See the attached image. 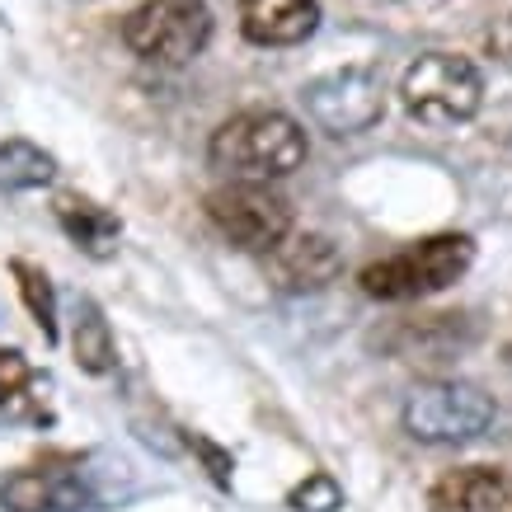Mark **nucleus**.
Returning <instances> with one entry per match:
<instances>
[{
	"label": "nucleus",
	"instance_id": "dca6fc26",
	"mask_svg": "<svg viewBox=\"0 0 512 512\" xmlns=\"http://www.w3.org/2000/svg\"><path fill=\"white\" fill-rule=\"evenodd\" d=\"M33 367H29V357L19 353V348H0V414H29L24 409V400L33 395Z\"/></svg>",
	"mask_w": 512,
	"mask_h": 512
},
{
	"label": "nucleus",
	"instance_id": "20e7f679",
	"mask_svg": "<svg viewBox=\"0 0 512 512\" xmlns=\"http://www.w3.org/2000/svg\"><path fill=\"white\" fill-rule=\"evenodd\" d=\"M498 404L470 381H428L404 400V433L428 447H461L489 433Z\"/></svg>",
	"mask_w": 512,
	"mask_h": 512
},
{
	"label": "nucleus",
	"instance_id": "f257e3e1",
	"mask_svg": "<svg viewBox=\"0 0 512 512\" xmlns=\"http://www.w3.org/2000/svg\"><path fill=\"white\" fill-rule=\"evenodd\" d=\"M207 156L231 179L268 184V179H282V174L301 170V160H306V132H301L296 118H287L278 109H245L212 132Z\"/></svg>",
	"mask_w": 512,
	"mask_h": 512
},
{
	"label": "nucleus",
	"instance_id": "9d476101",
	"mask_svg": "<svg viewBox=\"0 0 512 512\" xmlns=\"http://www.w3.org/2000/svg\"><path fill=\"white\" fill-rule=\"evenodd\" d=\"M320 29L315 0H240V33L254 47H296Z\"/></svg>",
	"mask_w": 512,
	"mask_h": 512
},
{
	"label": "nucleus",
	"instance_id": "0eeeda50",
	"mask_svg": "<svg viewBox=\"0 0 512 512\" xmlns=\"http://www.w3.org/2000/svg\"><path fill=\"white\" fill-rule=\"evenodd\" d=\"M306 118L329 137H362L386 118V80L372 66H343L301 90Z\"/></svg>",
	"mask_w": 512,
	"mask_h": 512
},
{
	"label": "nucleus",
	"instance_id": "1a4fd4ad",
	"mask_svg": "<svg viewBox=\"0 0 512 512\" xmlns=\"http://www.w3.org/2000/svg\"><path fill=\"white\" fill-rule=\"evenodd\" d=\"M343 254L334 249L329 235L315 231H292L273 254H268V273L282 292H320L339 278Z\"/></svg>",
	"mask_w": 512,
	"mask_h": 512
},
{
	"label": "nucleus",
	"instance_id": "6e6552de",
	"mask_svg": "<svg viewBox=\"0 0 512 512\" xmlns=\"http://www.w3.org/2000/svg\"><path fill=\"white\" fill-rule=\"evenodd\" d=\"M0 503L5 512H90L94 489L80 470V456H47L0 484Z\"/></svg>",
	"mask_w": 512,
	"mask_h": 512
},
{
	"label": "nucleus",
	"instance_id": "9b49d317",
	"mask_svg": "<svg viewBox=\"0 0 512 512\" xmlns=\"http://www.w3.org/2000/svg\"><path fill=\"white\" fill-rule=\"evenodd\" d=\"M508 489L498 466H456L428 489V512H508Z\"/></svg>",
	"mask_w": 512,
	"mask_h": 512
},
{
	"label": "nucleus",
	"instance_id": "aec40b11",
	"mask_svg": "<svg viewBox=\"0 0 512 512\" xmlns=\"http://www.w3.org/2000/svg\"><path fill=\"white\" fill-rule=\"evenodd\" d=\"M503 357H508V367H512V343H508V353H503Z\"/></svg>",
	"mask_w": 512,
	"mask_h": 512
},
{
	"label": "nucleus",
	"instance_id": "f03ea898",
	"mask_svg": "<svg viewBox=\"0 0 512 512\" xmlns=\"http://www.w3.org/2000/svg\"><path fill=\"white\" fill-rule=\"evenodd\" d=\"M475 264V240L470 235H428L419 245L400 249L390 259L362 268V292L376 301H414V296H433L461 278Z\"/></svg>",
	"mask_w": 512,
	"mask_h": 512
},
{
	"label": "nucleus",
	"instance_id": "4468645a",
	"mask_svg": "<svg viewBox=\"0 0 512 512\" xmlns=\"http://www.w3.org/2000/svg\"><path fill=\"white\" fill-rule=\"evenodd\" d=\"M71 348H76V367L90 376L113 372L118 362V348H113V329L104 320V311L94 301H80L76 306V334H71Z\"/></svg>",
	"mask_w": 512,
	"mask_h": 512
},
{
	"label": "nucleus",
	"instance_id": "f3484780",
	"mask_svg": "<svg viewBox=\"0 0 512 512\" xmlns=\"http://www.w3.org/2000/svg\"><path fill=\"white\" fill-rule=\"evenodd\" d=\"M287 508L292 512H339L343 508V489H339L334 475L315 470V475H306V480L287 494Z\"/></svg>",
	"mask_w": 512,
	"mask_h": 512
},
{
	"label": "nucleus",
	"instance_id": "7ed1b4c3",
	"mask_svg": "<svg viewBox=\"0 0 512 512\" xmlns=\"http://www.w3.org/2000/svg\"><path fill=\"white\" fill-rule=\"evenodd\" d=\"M400 99L409 118H419L423 127H456L470 123L484 104V76L470 57L456 52H428L404 71Z\"/></svg>",
	"mask_w": 512,
	"mask_h": 512
},
{
	"label": "nucleus",
	"instance_id": "ddd939ff",
	"mask_svg": "<svg viewBox=\"0 0 512 512\" xmlns=\"http://www.w3.org/2000/svg\"><path fill=\"white\" fill-rule=\"evenodd\" d=\"M57 179V160L47 156L43 146H33L29 137L0 141V188L5 193H29Z\"/></svg>",
	"mask_w": 512,
	"mask_h": 512
},
{
	"label": "nucleus",
	"instance_id": "6ab92c4d",
	"mask_svg": "<svg viewBox=\"0 0 512 512\" xmlns=\"http://www.w3.org/2000/svg\"><path fill=\"white\" fill-rule=\"evenodd\" d=\"M484 43H489V52H494L498 62H508V66H512V15L498 19L494 29H489V38H484Z\"/></svg>",
	"mask_w": 512,
	"mask_h": 512
},
{
	"label": "nucleus",
	"instance_id": "412c9836",
	"mask_svg": "<svg viewBox=\"0 0 512 512\" xmlns=\"http://www.w3.org/2000/svg\"><path fill=\"white\" fill-rule=\"evenodd\" d=\"M508 512H512V508H508Z\"/></svg>",
	"mask_w": 512,
	"mask_h": 512
},
{
	"label": "nucleus",
	"instance_id": "f8f14e48",
	"mask_svg": "<svg viewBox=\"0 0 512 512\" xmlns=\"http://www.w3.org/2000/svg\"><path fill=\"white\" fill-rule=\"evenodd\" d=\"M52 217L66 231V240L76 249H85L90 259H109L113 249H118V240H123V221L113 217L104 202L85 198V193H57Z\"/></svg>",
	"mask_w": 512,
	"mask_h": 512
},
{
	"label": "nucleus",
	"instance_id": "423d86ee",
	"mask_svg": "<svg viewBox=\"0 0 512 512\" xmlns=\"http://www.w3.org/2000/svg\"><path fill=\"white\" fill-rule=\"evenodd\" d=\"M207 221L217 226L235 249L245 254H273L292 235V202L278 188L254 184V179H231L207 193Z\"/></svg>",
	"mask_w": 512,
	"mask_h": 512
},
{
	"label": "nucleus",
	"instance_id": "2eb2a0df",
	"mask_svg": "<svg viewBox=\"0 0 512 512\" xmlns=\"http://www.w3.org/2000/svg\"><path fill=\"white\" fill-rule=\"evenodd\" d=\"M10 273L19 282V296L29 306L33 325L43 329V343H57V292H52V278L29 259H10Z\"/></svg>",
	"mask_w": 512,
	"mask_h": 512
},
{
	"label": "nucleus",
	"instance_id": "a211bd4d",
	"mask_svg": "<svg viewBox=\"0 0 512 512\" xmlns=\"http://www.w3.org/2000/svg\"><path fill=\"white\" fill-rule=\"evenodd\" d=\"M188 447L198 451L202 461H207V475H212V480L221 484V489H226V484H231V470H235V461H231V451H221L217 442H207V437H188Z\"/></svg>",
	"mask_w": 512,
	"mask_h": 512
},
{
	"label": "nucleus",
	"instance_id": "39448f33",
	"mask_svg": "<svg viewBox=\"0 0 512 512\" xmlns=\"http://www.w3.org/2000/svg\"><path fill=\"white\" fill-rule=\"evenodd\" d=\"M123 43L141 62L184 66L212 43V10L207 0H141L123 19Z\"/></svg>",
	"mask_w": 512,
	"mask_h": 512
}]
</instances>
